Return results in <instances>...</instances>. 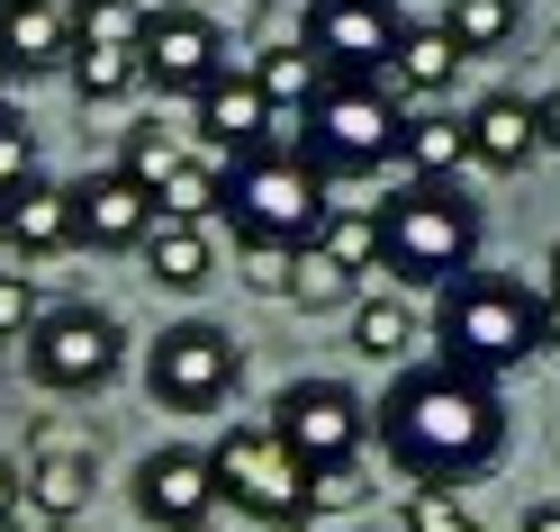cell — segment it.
Wrapping results in <instances>:
<instances>
[{
    "label": "cell",
    "mask_w": 560,
    "mask_h": 532,
    "mask_svg": "<svg viewBox=\"0 0 560 532\" xmlns=\"http://www.w3.org/2000/svg\"><path fill=\"white\" fill-rule=\"evenodd\" d=\"M380 451L398 460L407 478H425V487H462L479 470H498V451H506V406H498V388L470 379V370H407L389 398H380Z\"/></svg>",
    "instance_id": "obj_1"
},
{
    "label": "cell",
    "mask_w": 560,
    "mask_h": 532,
    "mask_svg": "<svg viewBox=\"0 0 560 532\" xmlns=\"http://www.w3.org/2000/svg\"><path fill=\"white\" fill-rule=\"evenodd\" d=\"M208 208H226V163L218 154H199V163H182V172H172V181H163V217H208Z\"/></svg>",
    "instance_id": "obj_29"
},
{
    "label": "cell",
    "mask_w": 560,
    "mask_h": 532,
    "mask_svg": "<svg viewBox=\"0 0 560 532\" xmlns=\"http://www.w3.org/2000/svg\"><path fill=\"white\" fill-rule=\"evenodd\" d=\"M443 27H452L462 55H498V46H515L524 0H443Z\"/></svg>",
    "instance_id": "obj_23"
},
{
    "label": "cell",
    "mask_w": 560,
    "mask_h": 532,
    "mask_svg": "<svg viewBox=\"0 0 560 532\" xmlns=\"http://www.w3.org/2000/svg\"><path fill=\"white\" fill-rule=\"evenodd\" d=\"M10 82H19V73H10V63H0V118H10Z\"/></svg>",
    "instance_id": "obj_38"
},
{
    "label": "cell",
    "mask_w": 560,
    "mask_h": 532,
    "mask_svg": "<svg viewBox=\"0 0 560 532\" xmlns=\"http://www.w3.org/2000/svg\"><path fill=\"white\" fill-rule=\"evenodd\" d=\"M280 289H290V298H299L307 316H317V307H343V298L362 289V280L343 271L335 253H317V244H307V253H290V262H280Z\"/></svg>",
    "instance_id": "obj_25"
},
{
    "label": "cell",
    "mask_w": 560,
    "mask_h": 532,
    "mask_svg": "<svg viewBox=\"0 0 560 532\" xmlns=\"http://www.w3.org/2000/svg\"><path fill=\"white\" fill-rule=\"evenodd\" d=\"M190 10H199V0H190Z\"/></svg>",
    "instance_id": "obj_44"
},
{
    "label": "cell",
    "mask_w": 560,
    "mask_h": 532,
    "mask_svg": "<svg viewBox=\"0 0 560 532\" xmlns=\"http://www.w3.org/2000/svg\"><path fill=\"white\" fill-rule=\"evenodd\" d=\"M551 289H560V244H551Z\"/></svg>",
    "instance_id": "obj_39"
},
{
    "label": "cell",
    "mask_w": 560,
    "mask_h": 532,
    "mask_svg": "<svg viewBox=\"0 0 560 532\" xmlns=\"http://www.w3.org/2000/svg\"><path fill=\"white\" fill-rule=\"evenodd\" d=\"M182 163H190V154L172 145L163 127H127V154H118V172H127V181H145V190L163 199V181H172V172H182Z\"/></svg>",
    "instance_id": "obj_30"
},
{
    "label": "cell",
    "mask_w": 560,
    "mask_h": 532,
    "mask_svg": "<svg viewBox=\"0 0 560 532\" xmlns=\"http://www.w3.org/2000/svg\"><path fill=\"white\" fill-rule=\"evenodd\" d=\"M235 73V55H226V37H218V27H208V10H190V0H182V10H154L145 19V82L154 91H208V82H226Z\"/></svg>",
    "instance_id": "obj_11"
},
{
    "label": "cell",
    "mask_w": 560,
    "mask_h": 532,
    "mask_svg": "<svg viewBox=\"0 0 560 532\" xmlns=\"http://www.w3.org/2000/svg\"><path fill=\"white\" fill-rule=\"evenodd\" d=\"M534 154H542V118L524 109L515 91H488L479 109H470V163L479 172H524Z\"/></svg>",
    "instance_id": "obj_16"
},
{
    "label": "cell",
    "mask_w": 560,
    "mask_h": 532,
    "mask_svg": "<svg viewBox=\"0 0 560 532\" xmlns=\"http://www.w3.org/2000/svg\"><path fill=\"white\" fill-rule=\"evenodd\" d=\"M0 63H10L19 82L73 63V10H63V0H0Z\"/></svg>",
    "instance_id": "obj_15"
},
{
    "label": "cell",
    "mask_w": 560,
    "mask_h": 532,
    "mask_svg": "<svg viewBox=\"0 0 560 532\" xmlns=\"http://www.w3.org/2000/svg\"><path fill=\"white\" fill-rule=\"evenodd\" d=\"M317 253H335L343 271H380V208H335V217L317 226Z\"/></svg>",
    "instance_id": "obj_27"
},
{
    "label": "cell",
    "mask_w": 560,
    "mask_h": 532,
    "mask_svg": "<svg viewBox=\"0 0 560 532\" xmlns=\"http://www.w3.org/2000/svg\"><path fill=\"white\" fill-rule=\"evenodd\" d=\"M524 532H560V506H534V515H524Z\"/></svg>",
    "instance_id": "obj_37"
},
{
    "label": "cell",
    "mask_w": 560,
    "mask_h": 532,
    "mask_svg": "<svg viewBox=\"0 0 560 532\" xmlns=\"http://www.w3.org/2000/svg\"><path fill=\"white\" fill-rule=\"evenodd\" d=\"M407 343H416V307L407 298H362L353 307V352L362 362H398Z\"/></svg>",
    "instance_id": "obj_26"
},
{
    "label": "cell",
    "mask_w": 560,
    "mask_h": 532,
    "mask_svg": "<svg viewBox=\"0 0 560 532\" xmlns=\"http://www.w3.org/2000/svg\"><path fill=\"white\" fill-rule=\"evenodd\" d=\"M91 451H46L37 470H27V506H37L46 523H82L91 515Z\"/></svg>",
    "instance_id": "obj_21"
},
{
    "label": "cell",
    "mask_w": 560,
    "mask_h": 532,
    "mask_svg": "<svg viewBox=\"0 0 560 532\" xmlns=\"http://www.w3.org/2000/svg\"><path fill=\"white\" fill-rule=\"evenodd\" d=\"M208 470H218V496L235 515H254L271 532H290L317 515V478H307V460L271 434V424H226L218 442H208Z\"/></svg>",
    "instance_id": "obj_6"
},
{
    "label": "cell",
    "mask_w": 560,
    "mask_h": 532,
    "mask_svg": "<svg viewBox=\"0 0 560 532\" xmlns=\"http://www.w3.org/2000/svg\"><path fill=\"white\" fill-rule=\"evenodd\" d=\"M271 135H280V118H271V99H262V82L244 73V63H235L226 82H208V91H199V145L218 154V163L262 154Z\"/></svg>",
    "instance_id": "obj_13"
},
{
    "label": "cell",
    "mask_w": 560,
    "mask_h": 532,
    "mask_svg": "<svg viewBox=\"0 0 560 532\" xmlns=\"http://www.w3.org/2000/svg\"><path fill=\"white\" fill-rule=\"evenodd\" d=\"M244 73H254V82H262V99H271V109H280V118H307V99H317V91L335 82V73H326V63H317V55H307V46H271L262 63H244Z\"/></svg>",
    "instance_id": "obj_22"
},
{
    "label": "cell",
    "mask_w": 560,
    "mask_h": 532,
    "mask_svg": "<svg viewBox=\"0 0 560 532\" xmlns=\"http://www.w3.org/2000/svg\"><path fill=\"white\" fill-rule=\"evenodd\" d=\"M145 19L136 0H73V46H145Z\"/></svg>",
    "instance_id": "obj_28"
},
{
    "label": "cell",
    "mask_w": 560,
    "mask_h": 532,
    "mask_svg": "<svg viewBox=\"0 0 560 532\" xmlns=\"http://www.w3.org/2000/svg\"><path fill=\"white\" fill-rule=\"evenodd\" d=\"M19 496H27L19 487V460H0V523H19Z\"/></svg>",
    "instance_id": "obj_34"
},
{
    "label": "cell",
    "mask_w": 560,
    "mask_h": 532,
    "mask_svg": "<svg viewBox=\"0 0 560 532\" xmlns=\"http://www.w3.org/2000/svg\"><path fill=\"white\" fill-rule=\"evenodd\" d=\"M0 253H10V235H0ZM0 271H10V262H0Z\"/></svg>",
    "instance_id": "obj_41"
},
{
    "label": "cell",
    "mask_w": 560,
    "mask_h": 532,
    "mask_svg": "<svg viewBox=\"0 0 560 532\" xmlns=\"http://www.w3.org/2000/svg\"><path fill=\"white\" fill-rule=\"evenodd\" d=\"M118 316L109 307H46V326L27 334V370H37V388H55V398H82V388H100L118 370Z\"/></svg>",
    "instance_id": "obj_9"
},
{
    "label": "cell",
    "mask_w": 560,
    "mask_h": 532,
    "mask_svg": "<svg viewBox=\"0 0 560 532\" xmlns=\"http://www.w3.org/2000/svg\"><path fill=\"white\" fill-rule=\"evenodd\" d=\"M542 352H560V289L542 298Z\"/></svg>",
    "instance_id": "obj_36"
},
{
    "label": "cell",
    "mask_w": 560,
    "mask_h": 532,
    "mask_svg": "<svg viewBox=\"0 0 560 532\" xmlns=\"http://www.w3.org/2000/svg\"><path fill=\"white\" fill-rule=\"evenodd\" d=\"M434 343L452 370L498 379L542 343V298H524L506 271H462L452 289H434Z\"/></svg>",
    "instance_id": "obj_4"
},
{
    "label": "cell",
    "mask_w": 560,
    "mask_h": 532,
    "mask_svg": "<svg viewBox=\"0 0 560 532\" xmlns=\"http://www.w3.org/2000/svg\"><path fill=\"white\" fill-rule=\"evenodd\" d=\"M462 46H452V27L434 19V27H407V37H398V55L389 63H380V73L371 82H389L398 99H434V91H452V73H462Z\"/></svg>",
    "instance_id": "obj_17"
},
{
    "label": "cell",
    "mask_w": 560,
    "mask_h": 532,
    "mask_svg": "<svg viewBox=\"0 0 560 532\" xmlns=\"http://www.w3.org/2000/svg\"><path fill=\"white\" fill-rule=\"evenodd\" d=\"M73 91H82V99L145 91V46H73Z\"/></svg>",
    "instance_id": "obj_24"
},
{
    "label": "cell",
    "mask_w": 560,
    "mask_h": 532,
    "mask_svg": "<svg viewBox=\"0 0 560 532\" xmlns=\"http://www.w3.org/2000/svg\"><path fill=\"white\" fill-rule=\"evenodd\" d=\"M407 532H479V523L452 506L443 487H416V496H407Z\"/></svg>",
    "instance_id": "obj_33"
},
{
    "label": "cell",
    "mask_w": 560,
    "mask_h": 532,
    "mask_svg": "<svg viewBox=\"0 0 560 532\" xmlns=\"http://www.w3.org/2000/svg\"><path fill=\"white\" fill-rule=\"evenodd\" d=\"M46 532H82V523H46Z\"/></svg>",
    "instance_id": "obj_40"
},
{
    "label": "cell",
    "mask_w": 560,
    "mask_h": 532,
    "mask_svg": "<svg viewBox=\"0 0 560 532\" xmlns=\"http://www.w3.org/2000/svg\"><path fill=\"white\" fill-rule=\"evenodd\" d=\"M398 163L416 172V181H452V172L470 163V118H452V109H407Z\"/></svg>",
    "instance_id": "obj_19"
},
{
    "label": "cell",
    "mask_w": 560,
    "mask_h": 532,
    "mask_svg": "<svg viewBox=\"0 0 560 532\" xmlns=\"http://www.w3.org/2000/svg\"><path fill=\"white\" fill-rule=\"evenodd\" d=\"M218 470H208V451H145L136 460V515H145L154 532H199L208 515H218Z\"/></svg>",
    "instance_id": "obj_12"
},
{
    "label": "cell",
    "mask_w": 560,
    "mask_h": 532,
    "mask_svg": "<svg viewBox=\"0 0 560 532\" xmlns=\"http://www.w3.org/2000/svg\"><path fill=\"white\" fill-rule=\"evenodd\" d=\"M407 37V19H398V0H317L307 10V55L326 63V73H380V63L398 55Z\"/></svg>",
    "instance_id": "obj_10"
},
{
    "label": "cell",
    "mask_w": 560,
    "mask_h": 532,
    "mask_svg": "<svg viewBox=\"0 0 560 532\" xmlns=\"http://www.w3.org/2000/svg\"><path fill=\"white\" fill-rule=\"evenodd\" d=\"M0 532H19V523H0Z\"/></svg>",
    "instance_id": "obj_43"
},
{
    "label": "cell",
    "mask_w": 560,
    "mask_h": 532,
    "mask_svg": "<svg viewBox=\"0 0 560 532\" xmlns=\"http://www.w3.org/2000/svg\"><path fill=\"white\" fill-rule=\"evenodd\" d=\"M0 235H10V253H63L82 226H73V190L55 181H19L10 208H0Z\"/></svg>",
    "instance_id": "obj_18"
},
{
    "label": "cell",
    "mask_w": 560,
    "mask_h": 532,
    "mask_svg": "<svg viewBox=\"0 0 560 532\" xmlns=\"http://www.w3.org/2000/svg\"><path fill=\"white\" fill-rule=\"evenodd\" d=\"M235 379H244V352H235L226 326H208V316H190V326H163L154 352H145V388H154V406H172V415L226 406Z\"/></svg>",
    "instance_id": "obj_7"
},
{
    "label": "cell",
    "mask_w": 560,
    "mask_h": 532,
    "mask_svg": "<svg viewBox=\"0 0 560 532\" xmlns=\"http://www.w3.org/2000/svg\"><path fill=\"white\" fill-rule=\"evenodd\" d=\"M46 326V298H37V280L27 271H0V343H27Z\"/></svg>",
    "instance_id": "obj_31"
},
{
    "label": "cell",
    "mask_w": 560,
    "mask_h": 532,
    "mask_svg": "<svg viewBox=\"0 0 560 532\" xmlns=\"http://www.w3.org/2000/svg\"><path fill=\"white\" fill-rule=\"evenodd\" d=\"M0 208H10V190H0Z\"/></svg>",
    "instance_id": "obj_42"
},
{
    "label": "cell",
    "mask_w": 560,
    "mask_h": 532,
    "mask_svg": "<svg viewBox=\"0 0 560 532\" xmlns=\"http://www.w3.org/2000/svg\"><path fill=\"white\" fill-rule=\"evenodd\" d=\"M271 434L307 460V478H335V470H353V460H362L371 406L343 379H290V388H280V406H271Z\"/></svg>",
    "instance_id": "obj_8"
},
{
    "label": "cell",
    "mask_w": 560,
    "mask_h": 532,
    "mask_svg": "<svg viewBox=\"0 0 560 532\" xmlns=\"http://www.w3.org/2000/svg\"><path fill=\"white\" fill-rule=\"evenodd\" d=\"M163 217V199L145 181H127V172H91V181H73V226L82 244H109V253H127V244H145Z\"/></svg>",
    "instance_id": "obj_14"
},
{
    "label": "cell",
    "mask_w": 560,
    "mask_h": 532,
    "mask_svg": "<svg viewBox=\"0 0 560 532\" xmlns=\"http://www.w3.org/2000/svg\"><path fill=\"white\" fill-rule=\"evenodd\" d=\"M534 118H542V145H560V91H542V99H534Z\"/></svg>",
    "instance_id": "obj_35"
},
{
    "label": "cell",
    "mask_w": 560,
    "mask_h": 532,
    "mask_svg": "<svg viewBox=\"0 0 560 532\" xmlns=\"http://www.w3.org/2000/svg\"><path fill=\"white\" fill-rule=\"evenodd\" d=\"M380 271L407 289H452L462 271H479V208L452 181H407L380 208Z\"/></svg>",
    "instance_id": "obj_3"
},
{
    "label": "cell",
    "mask_w": 560,
    "mask_h": 532,
    "mask_svg": "<svg viewBox=\"0 0 560 532\" xmlns=\"http://www.w3.org/2000/svg\"><path fill=\"white\" fill-rule=\"evenodd\" d=\"M37 181V135H27V118H0V190Z\"/></svg>",
    "instance_id": "obj_32"
},
{
    "label": "cell",
    "mask_w": 560,
    "mask_h": 532,
    "mask_svg": "<svg viewBox=\"0 0 560 532\" xmlns=\"http://www.w3.org/2000/svg\"><path fill=\"white\" fill-rule=\"evenodd\" d=\"M326 217H335V199H326V172L307 154L262 145V154L226 163V226H235L244 253H262V262L271 253H307Z\"/></svg>",
    "instance_id": "obj_2"
},
{
    "label": "cell",
    "mask_w": 560,
    "mask_h": 532,
    "mask_svg": "<svg viewBox=\"0 0 560 532\" xmlns=\"http://www.w3.org/2000/svg\"><path fill=\"white\" fill-rule=\"evenodd\" d=\"M398 91L389 82H362V73H335L317 99H307V127H299V145L307 163L326 172V181H353V172H380V163H398Z\"/></svg>",
    "instance_id": "obj_5"
},
{
    "label": "cell",
    "mask_w": 560,
    "mask_h": 532,
    "mask_svg": "<svg viewBox=\"0 0 560 532\" xmlns=\"http://www.w3.org/2000/svg\"><path fill=\"white\" fill-rule=\"evenodd\" d=\"M136 253H145V280H154V289H199V280H208V226L154 217V235L136 244Z\"/></svg>",
    "instance_id": "obj_20"
}]
</instances>
